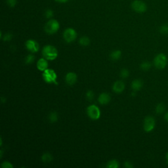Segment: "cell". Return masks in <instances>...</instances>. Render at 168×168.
Wrapping results in <instances>:
<instances>
[{"label": "cell", "mask_w": 168, "mask_h": 168, "mask_svg": "<svg viewBox=\"0 0 168 168\" xmlns=\"http://www.w3.org/2000/svg\"><path fill=\"white\" fill-rule=\"evenodd\" d=\"M42 54L43 57L46 58L47 60L53 61L56 59L58 56V51L57 49L53 45H45L43 47Z\"/></svg>", "instance_id": "obj_1"}, {"label": "cell", "mask_w": 168, "mask_h": 168, "mask_svg": "<svg viewBox=\"0 0 168 168\" xmlns=\"http://www.w3.org/2000/svg\"><path fill=\"white\" fill-rule=\"evenodd\" d=\"M42 76L45 82H47L48 84L53 83V84H57V75L56 74V72L53 70H51V69L45 70L43 72Z\"/></svg>", "instance_id": "obj_2"}, {"label": "cell", "mask_w": 168, "mask_h": 168, "mask_svg": "<svg viewBox=\"0 0 168 168\" xmlns=\"http://www.w3.org/2000/svg\"><path fill=\"white\" fill-rule=\"evenodd\" d=\"M59 23L56 20H50L45 26V31L49 34H53L56 33L59 29Z\"/></svg>", "instance_id": "obj_3"}, {"label": "cell", "mask_w": 168, "mask_h": 168, "mask_svg": "<svg viewBox=\"0 0 168 168\" xmlns=\"http://www.w3.org/2000/svg\"><path fill=\"white\" fill-rule=\"evenodd\" d=\"M87 113L88 116L92 120H98L101 116L100 109L95 105H91L88 107Z\"/></svg>", "instance_id": "obj_4"}, {"label": "cell", "mask_w": 168, "mask_h": 168, "mask_svg": "<svg viewBox=\"0 0 168 168\" xmlns=\"http://www.w3.org/2000/svg\"><path fill=\"white\" fill-rule=\"evenodd\" d=\"M63 37L65 40L68 43H71L76 39L77 33L75 30L73 28H67L65 30L64 34H63Z\"/></svg>", "instance_id": "obj_5"}, {"label": "cell", "mask_w": 168, "mask_h": 168, "mask_svg": "<svg viewBox=\"0 0 168 168\" xmlns=\"http://www.w3.org/2000/svg\"><path fill=\"white\" fill-rule=\"evenodd\" d=\"M154 65L158 69H162L167 64L166 56L163 54H159L154 58Z\"/></svg>", "instance_id": "obj_6"}, {"label": "cell", "mask_w": 168, "mask_h": 168, "mask_svg": "<svg viewBox=\"0 0 168 168\" xmlns=\"http://www.w3.org/2000/svg\"><path fill=\"white\" fill-rule=\"evenodd\" d=\"M133 9L137 13H144L147 11V5L143 2L140 0H135L132 3Z\"/></svg>", "instance_id": "obj_7"}, {"label": "cell", "mask_w": 168, "mask_h": 168, "mask_svg": "<svg viewBox=\"0 0 168 168\" xmlns=\"http://www.w3.org/2000/svg\"><path fill=\"white\" fill-rule=\"evenodd\" d=\"M155 125V120L151 116H148L144 121V129L147 132L151 131Z\"/></svg>", "instance_id": "obj_8"}, {"label": "cell", "mask_w": 168, "mask_h": 168, "mask_svg": "<svg viewBox=\"0 0 168 168\" xmlns=\"http://www.w3.org/2000/svg\"><path fill=\"white\" fill-rule=\"evenodd\" d=\"M26 49L32 53H35L39 51V44L37 42L33 39H29L26 42Z\"/></svg>", "instance_id": "obj_9"}, {"label": "cell", "mask_w": 168, "mask_h": 168, "mask_svg": "<svg viewBox=\"0 0 168 168\" xmlns=\"http://www.w3.org/2000/svg\"><path fill=\"white\" fill-rule=\"evenodd\" d=\"M125 89V84L122 81H117L113 85V91L116 93H121Z\"/></svg>", "instance_id": "obj_10"}, {"label": "cell", "mask_w": 168, "mask_h": 168, "mask_svg": "<svg viewBox=\"0 0 168 168\" xmlns=\"http://www.w3.org/2000/svg\"><path fill=\"white\" fill-rule=\"evenodd\" d=\"M65 80L67 84L72 85L75 84L77 81V76L74 72H69L65 77Z\"/></svg>", "instance_id": "obj_11"}, {"label": "cell", "mask_w": 168, "mask_h": 168, "mask_svg": "<svg viewBox=\"0 0 168 168\" xmlns=\"http://www.w3.org/2000/svg\"><path fill=\"white\" fill-rule=\"evenodd\" d=\"M111 97L109 94L106 93H103L99 95L98 101L101 104H106L110 101Z\"/></svg>", "instance_id": "obj_12"}, {"label": "cell", "mask_w": 168, "mask_h": 168, "mask_svg": "<svg viewBox=\"0 0 168 168\" xmlns=\"http://www.w3.org/2000/svg\"><path fill=\"white\" fill-rule=\"evenodd\" d=\"M37 68L40 71L44 72L45 70L47 69L48 68V62L46 60V58H40L37 62Z\"/></svg>", "instance_id": "obj_13"}, {"label": "cell", "mask_w": 168, "mask_h": 168, "mask_svg": "<svg viewBox=\"0 0 168 168\" xmlns=\"http://www.w3.org/2000/svg\"><path fill=\"white\" fill-rule=\"evenodd\" d=\"M143 87V82L140 80H135L131 84V88L133 91H139Z\"/></svg>", "instance_id": "obj_14"}, {"label": "cell", "mask_w": 168, "mask_h": 168, "mask_svg": "<svg viewBox=\"0 0 168 168\" xmlns=\"http://www.w3.org/2000/svg\"><path fill=\"white\" fill-rule=\"evenodd\" d=\"M121 56V52L120 51V50H116V51H113L110 54L111 59L114 60V61L119 60Z\"/></svg>", "instance_id": "obj_15"}, {"label": "cell", "mask_w": 168, "mask_h": 168, "mask_svg": "<svg viewBox=\"0 0 168 168\" xmlns=\"http://www.w3.org/2000/svg\"><path fill=\"white\" fill-rule=\"evenodd\" d=\"M42 160L44 163H49L53 160V156L50 153L46 152L43 154L42 156Z\"/></svg>", "instance_id": "obj_16"}, {"label": "cell", "mask_w": 168, "mask_h": 168, "mask_svg": "<svg viewBox=\"0 0 168 168\" xmlns=\"http://www.w3.org/2000/svg\"><path fill=\"white\" fill-rule=\"evenodd\" d=\"M79 43L82 46H88L90 43V39L87 36H83V37L80 38L79 40Z\"/></svg>", "instance_id": "obj_17"}, {"label": "cell", "mask_w": 168, "mask_h": 168, "mask_svg": "<svg viewBox=\"0 0 168 168\" xmlns=\"http://www.w3.org/2000/svg\"><path fill=\"white\" fill-rule=\"evenodd\" d=\"M58 114L55 112H52L50 113L49 115V120L50 121V122H51V123L56 122L58 120Z\"/></svg>", "instance_id": "obj_18"}, {"label": "cell", "mask_w": 168, "mask_h": 168, "mask_svg": "<svg viewBox=\"0 0 168 168\" xmlns=\"http://www.w3.org/2000/svg\"><path fill=\"white\" fill-rule=\"evenodd\" d=\"M119 166H120L119 162L116 160H112L110 161L106 165V167L108 168H118L119 167Z\"/></svg>", "instance_id": "obj_19"}, {"label": "cell", "mask_w": 168, "mask_h": 168, "mask_svg": "<svg viewBox=\"0 0 168 168\" xmlns=\"http://www.w3.org/2000/svg\"><path fill=\"white\" fill-rule=\"evenodd\" d=\"M34 59H35V57L33 55V54H28V56H27L25 58V62L26 63V64H31V63H32L34 61Z\"/></svg>", "instance_id": "obj_20"}, {"label": "cell", "mask_w": 168, "mask_h": 168, "mask_svg": "<svg viewBox=\"0 0 168 168\" xmlns=\"http://www.w3.org/2000/svg\"><path fill=\"white\" fill-rule=\"evenodd\" d=\"M150 68H151V64H150L149 62L145 61L141 63V65H140V69L143 70H149Z\"/></svg>", "instance_id": "obj_21"}, {"label": "cell", "mask_w": 168, "mask_h": 168, "mask_svg": "<svg viewBox=\"0 0 168 168\" xmlns=\"http://www.w3.org/2000/svg\"><path fill=\"white\" fill-rule=\"evenodd\" d=\"M129 75V72L128 69H123L120 72V76L122 78H127Z\"/></svg>", "instance_id": "obj_22"}, {"label": "cell", "mask_w": 168, "mask_h": 168, "mask_svg": "<svg viewBox=\"0 0 168 168\" xmlns=\"http://www.w3.org/2000/svg\"><path fill=\"white\" fill-rule=\"evenodd\" d=\"M86 98H87V99L89 100V101H92L94 98V93L93 91L91 90L88 91L87 93H86Z\"/></svg>", "instance_id": "obj_23"}, {"label": "cell", "mask_w": 168, "mask_h": 168, "mask_svg": "<svg viewBox=\"0 0 168 168\" xmlns=\"http://www.w3.org/2000/svg\"><path fill=\"white\" fill-rule=\"evenodd\" d=\"M160 32L163 34H166L168 33V24H163L160 27Z\"/></svg>", "instance_id": "obj_24"}, {"label": "cell", "mask_w": 168, "mask_h": 168, "mask_svg": "<svg viewBox=\"0 0 168 168\" xmlns=\"http://www.w3.org/2000/svg\"><path fill=\"white\" fill-rule=\"evenodd\" d=\"M164 109H165V106H163V104H158L156 107V112L157 113H158V114H160V113H162L163 112Z\"/></svg>", "instance_id": "obj_25"}, {"label": "cell", "mask_w": 168, "mask_h": 168, "mask_svg": "<svg viewBox=\"0 0 168 168\" xmlns=\"http://www.w3.org/2000/svg\"><path fill=\"white\" fill-rule=\"evenodd\" d=\"M45 16L47 19H50V18H51L53 16V11L51 9H48L45 13Z\"/></svg>", "instance_id": "obj_26"}, {"label": "cell", "mask_w": 168, "mask_h": 168, "mask_svg": "<svg viewBox=\"0 0 168 168\" xmlns=\"http://www.w3.org/2000/svg\"><path fill=\"white\" fill-rule=\"evenodd\" d=\"M2 167L3 168H13V165L11 164V163L10 162H7V161L2 163Z\"/></svg>", "instance_id": "obj_27"}, {"label": "cell", "mask_w": 168, "mask_h": 168, "mask_svg": "<svg viewBox=\"0 0 168 168\" xmlns=\"http://www.w3.org/2000/svg\"><path fill=\"white\" fill-rule=\"evenodd\" d=\"M7 3L10 7H15L17 3V0H7Z\"/></svg>", "instance_id": "obj_28"}, {"label": "cell", "mask_w": 168, "mask_h": 168, "mask_svg": "<svg viewBox=\"0 0 168 168\" xmlns=\"http://www.w3.org/2000/svg\"><path fill=\"white\" fill-rule=\"evenodd\" d=\"M12 39V34L10 33H7L6 34L3 38V41H9Z\"/></svg>", "instance_id": "obj_29"}, {"label": "cell", "mask_w": 168, "mask_h": 168, "mask_svg": "<svg viewBox=\"0 0 168 168\" xmlns=\"http://www.w3.org/2000/svg\"><path fill=\"white\" fill-rule=\"evenodd\" d=\"M124 166L127 168H131V167H133L132 164H131V163L130 162H125L124 163Z\"/></svg>", "instance_id": "obj_30"}, {"label": "cell", "mask_w": 168, "mask_h": 168, "mask_svg": "<svg viewBox=\"0 0 168 168\" xmlns=\"http://www.w3.org/2000/svg\"><path fill=\"white\" fill-rule=\"evenodd\" d=\"M55 1L58 2H60V3H65L68 1V0H55Z\"/></svg>", "instance_id": "obj_31"}, {"label": "cell", "mask_w": 168, "mask_h": 168, "mask_svg": "<svg viewBox=\"0 0 168 168\" xmlns=\"http://www.w3.org/2000/svg\"><path fill=\"white\" fill-rule=\"evenodd\" d=\"M166 120H167V121H168V114H167V115L166 116Z\"/></svg>", "instance_id": "obj_32"}, {"label": "cell", "mask_w": 168, "mask_h": 168, "mask_svg": "<svg viewBox=\"0 0 168 168\" xmlns=\"http://www.w3.org/2000/svg\"><path fill=\"white\" fill-rule=\"evenodd\" d=\"M167 162H168V154H167Z\"/></svg>", "instance_id": "obj_33"}]
</instances>
